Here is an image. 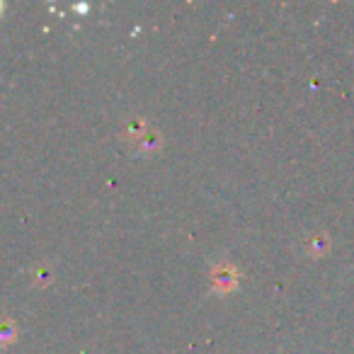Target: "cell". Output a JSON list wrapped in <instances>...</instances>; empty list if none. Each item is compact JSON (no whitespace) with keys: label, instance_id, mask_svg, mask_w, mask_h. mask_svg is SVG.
Instances as JSON below:
<instances>
[{"label":"cell","instance_id":"6da1fadb","mask_svg":"<svg viewBox=\"0 0 354 354\" xmlns=\"http://www.w3.org/2000/svg\"><path fill=\"white\" fill-rule=\"evenodd\" d=\"M0 12H3V6H0Z\"/></svg>","mask_w":354,"mask_h":354}]
</instances>
